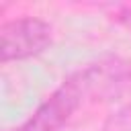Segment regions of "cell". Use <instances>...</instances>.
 <instances>
[{"instance_id": "cell-3", "label": "cell", "mask_w": 131, "mask_h": 131, "mask_svg": "<svg viewBox=\"0 0 131 131\" xmlns=\"http://www.w3.org/2000/svg\"><path fill=\"white\" fill-rule=\"evenodd\" d=\"M102 131H131V102L123 104L117 113H113L106 119Z\"/></svg>"}, {"instance_id": "cell-1", "label": "cell", "mask_w": 131, "mask_h": 131, "mask_svg": "<svg viewBox=\"0 0 131 131\" xmlns=\"http://www.w3.org/2000/svg\"><path fill=\"white\" fill-rule=\"evenodd\" d=\"M131 86V59L102 55L72 72L18 127L10 131H59L78 108L108 100Z\"/></svg>"}, {"instance_id": "cell-4", "label": "cell", "mask_w": 131, "mask_h": 131, "mask_svg": "<svg viewBox=\"0 0 131 131\" xmlns=\"http://www.w3.org/2000/svg\"><path fill=\"white\" fill-rule=\"evenodd\" d=\"M113 20L121 27H125L127 31H131V4H123L113 12Z\"/></svg>"}, {"instance_id": "cell-2", "label": "cell", "mask_w": 131, "mask_h": 131, "mask_svg": "<svg viewBox=\"0 0 131 131\" xmlns=\"http://www.w3.org/2000/svg\"><path fill=\"white\" fill-rule=\"evenodd\" d=\"M53 39V29L37 16H18L0 27V57L4 63L20 61L43 53Z\"/></svg>"}]
</instances>
